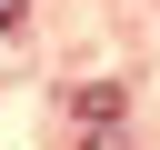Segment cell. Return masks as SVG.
<instances>
[{
  "instance_id": "obj_1",
  "label": "cell",
  "mask_w": 160,
  "mask_h": 150,
  "mask_svg": "<svg viewBox=\"0 0 160 150\" xmlns=\"http://www.w3.org/2000/svg\"><path fill=\"white\" fill-rule=\"evenodd\" d=\"M10 10H20V0H0V20H10Z\"/></svg>"
}]
</instances>
